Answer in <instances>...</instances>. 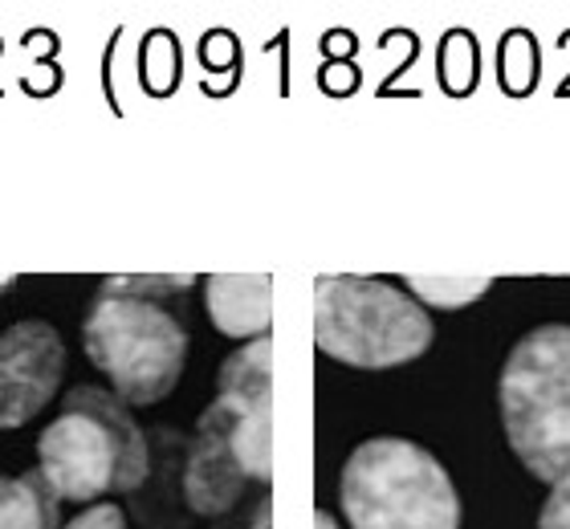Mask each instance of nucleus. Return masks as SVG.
<instances>
[{
  "instance_id": "5",
  "label": "nucleus",
  "mask_w": 570,
  "mask_h": 529,
  "mask_svg": "<svg viewBox=\"0 0 570 529\" xmlns=\"http://www.w3.org/2000/svg\"><path fill=\"white\" fill-rule=\"evenodd\" d=\"M82 346L127 408L167 400L188 363L184 322L139 297L98 294L82 322Z\"/></svg>"
},
{
  "instance_id": "2",
  "label": "nucleus",
  "mask_w": 570,
  "mask_h": 529,
  "mask_svg": "<svg viewBox=\"0 0 570 529\" xmlns=\"http://www.w3.org/2000/svg\"><path fill=\"white\" fill-rule=\"evenodd\" d=\"M501 428L534 481L570 484V326L547 322L513 342L498 379Z\"/></svg>"
},
{
  "instance_id": "1",
  "label": "nucleus",
  "mask_w": 570,
  "mask_h": 529,
  "mask_svg": "<svg viewBox=\"0 0 570 529\" xmlns=\"http://www.w3.org/2000/svg\"><path fill=\"white\" fill-rule=\"evenodd\" d=\"M37 472L58 501L90 506L135 493L151 472V452L131 408L115 391L82 383L66 391L61 415L37 440Z\"/></svg>"
},
{
  "instance_id": "15",
  "label": "nucleus",
  "mask_w": 570,
  "mask_h": 529,
  "mask_svg": "<svg viewBox=\"0 0 570 529\" xmlns=\"http://www.w3.org/2000/svg\"><path fill=\"white\" fill-rule=\"evenodd\" d=\"M314 529H338V521H334L331 513H326V509H322L318 518H314Z\"/></svg>"
},
{
  "instance_id": "13",
  "label": "nucleus",
  "mask_w": 570,
  "mask_h": 529,
  "mask_svg": "<svg viewBox=\"0 0 570 529\" xmlns=\"http://www.w3.org/2000/svg\"><path fill=\"white\" fill-rule=\"evenodd\" d=\"M538 529H570V484H554L538 509Z\"/></svg>"
},
{
  "instance_id": "12",
  "label": "nucleus",
  "mask_w": 570,
  "mask_h": 529,
  "mask_svg": "<svg viewBox=\"0 0 570 529\" xmlns=\"http://www.w3.org/2000/svg\"><path fill=\"white\" fill-rule=\"evenodd\" d=\"M196 277H110L102 282L98 294H115V297H139V302H155L164 306V297H176L184 290H191Z\"/></svg>"
},
{
  "instance_id": "14",
  "label": "nucleus",
  "mask_w": 570,
  "mask_h": 529,
  "mask_svg": "<svg viewBox=\"0 0 570 529\" xmlns=\"http://www.w3.org/2000/svg\"><path fill=\"white\" fill-rule=\"evenodd\" d=\"M61 529H127V513L119 506H90Z\"/></svg>"
},
{
  "instance_id": "9",
  "label": "nucleus",
  "mask_w": 570,
  "mask_h": 529,
  "mask_svg": "<svg viewBox=\"0 0 570 529\" xmlns=\"http://www.w3.org/2000/svg\"><path fill=\"white\" fill-rule=\"evenodd\" d=\"M0 529H61V501L41 472L0 477Z\"/></svg>"
},
{
  "instance_id": "4",
  "label": "nucleus",
  "mask_w": 570,
  "mask_h": 529,
  "mask_svg": "<svg viewBox=\"0 0 570 529\" xmlns=\"http://www.w3.org/2000/svg\"><path fill=\"white\" fill-rule=\"evenodd\" d=\"M436 326L416 297L375 277H318L314 342L322 354L358 371H392L416 363Z\"/></svg>"
},
{
  "instance_id": "7",
  "label": "nucleus",
  "mask_w": 570,
  "mask_h": 529,
  "mask_svg": "<svg viewBox=\"0 0 570 529\" xmlns=\"http://www.w3.org/2000/svg\"><path fill=\"white\" fill-rule=\"evenodd\" d=\"M66 379V342L49 322L24 317L0 334V432L41 415Z\"/></svg>"
},
{
  "instance_id": "11",
  "label": "nucleus",
  "mask_w": 570,
  "mask_h": 529,
  "mask_svg": "<svg viewBox=\"0 0 570 529\" xmlns=\"http://www.w3.org/2000/svg\"><path fill=\"white\" fill-rule=\"evenodd\" d=\"M407 294L424 310H464L493 290V277H461V273H412Z\"/></svg>"
},
{
  "instance_id": "6",
  "label": "nucleus",
  "mask_w": 570,
  "mask_h": 529,
  "mask_svg": "<svg viewBox=\"0 0 570 529\" xmlns=\"http://www.w3.org/2000/svg\"><path fill=\"white\" fill-rule=\"evenodd\" d=\"M184 501L213 529L269 526V484H257L228 448L225 423L208 403L184 460Z\"/></svg>"
},
{
  "instance_id": "3",
  "label": "nucleus",
  "mask_w": 570,
  "mask_h": 529,
  "mask_svg": "<svg viewBox=\"0 0 570 529\" xmlns=\"http://www.w3.org/2000/svg\"><path fill=\"white\" fill-rule=\"evenodd\" d=\"M338 506L351 529H461L449 469L404 435H375L346 457Z\"/></svg>"
},
{
  "instance_id": "10",
  "label": "nucleus",
  "mask_w": 570,
  "mask_h": 529,
  "mask_svg": "<svg viewBox=\"0 0 570 529\" xmlns=\"http://www.w3.org/2000/svg\"><path fill=\"white\" fill-rule=\"evenodd\" d=\"M216 395L228 400H274V339H253L220 363Z\"/></svg>"
},
{
  "instance_id": "8",
  "label": "nucleus",
  "mask_w": 570,
  "mask_h": 529,
  "mask_svg": "<svg viewBox=\"0 0 570 529\" xmlns=\"http://www.w3.org/2000/svg\"><path fill=\"white\" fill-rule=\"evenodd\" d=\"M204 310L225 339H265L274 326V277H208Z\"/></svg>"
}]
</instances>
